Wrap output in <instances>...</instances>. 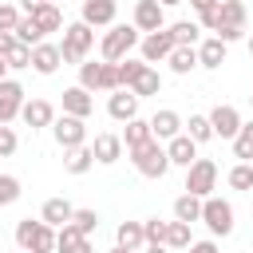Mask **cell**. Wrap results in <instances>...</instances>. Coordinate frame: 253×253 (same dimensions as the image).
I'll list each match as a JSON object with an SVG mask.
<instances>
[{"label": "cell", "mask_w": 253, "mask_h": 253, "mask_svg": "<svg viewBox=\"0 0 253 253\" xmlns=\"http://www.w3.org/2000/svg\"><path fill=\"white\" fill-rule=\"evenodd\" d=\"M16 245L28 253H55V225H47L43 217H24L16 225Z\"/></svg>", "instance_id": "1"}, {"label": "cell", "mask_w": 253, "mask_h": 253, "mask_svg": "<svg viewBox=\"0 0 253 253\" xmlns=\"http://www.w3.org/2000/svg\"><path fill=\"white\" fill-rule=\"evenodd\" d=\"M134 47H138V28H134V24H111V32H107L103 43H99V55H103L107 63H119V59H126Z\"/></svg>", "instance_id": "2"}, {"label": "cell", "mask_w": 253, "mask_h": 253, "mask_svg": "<svg viewBox=\"0 0 253 253\" xmlns=\"http://www.w3.org/2000/svg\"><path fill=\"white\" fill-rule=\"evenodd\" d=\"M130 162H134V170H138L142 178H162V174L170 170V154H166V146H162L158 138L134 146V150H130Z\"/></svg>", "instance_id": "3"}, {"label": "cell", "mask_w": 253, "mask_h": 253, "mask_svg": "<svg viewBox=\"0 0 253 253\" xmlns=\"http://www.w3.org/2000/svg\"><path fill=\"white\" fill-rule=\"evenodd\" d=\"M91 47H95V32H91V24L79 20V24H67V28H63V43H59L63 63H83Z\"/></svg>", "instance_id": "4"}, {"label": "cell", "mask_w": 253, "mask_h": 253, "mask_svg": "<svg viewBox=\"0 0 253 253\" xmlns=\"http://www.w3.org/2000/svg\"><path fill=\"white\" fill-rule=\"evenodd\" d=\"M202 221L210 225V233L213 237H229L233 233V206L225 202V198H202Z\"/></svg>", "instance_id": "5"}, {"label": "cell", "mask_w": 253, "mask_h": 253, "mask_svg": "<svg viewBox=\"0 0 253 253\" xmlns=\"http://www.w3.org/2000/svg\"><path fill=\"white\" fill-rule=\"evenodd\" d=\"M217 186V166L210 158H198L194 166H186V194H198V198H210Z\"/></svg>", "instance_id": "6"}, {"label": "cell", "mask_w": 253, "mask_h": 253, "mask_svg": "<svg viewBox=\"0 0 253 253\" xmlns=\"http://www.w3.org/2000/svg\"><path fill=\"white\" fill-rule=\"evenodd\" d=\"M174 47H178V43H174V36H170V28H158V32H146V40L138 43V51H142V59H146V63H166Z\"/></svg>", "instance_id": "7"}, {"label": "cell", "mask_w": 253, "mask_h": 253, "mask_svg": "<svg viewBox=\"0 0 253 253\" xmlns=\"http://www.w3.org/2000/svg\"><path fill=\"white\" fill-rule=\"evenodd\" d=\"M138 95L130 91V87H119V91H111V99H107V115L115 119V123H130V119H138Z\"/></svg>", "instance_id": "8"}, {"label": "cell", "mask_w": 253, "mask_h": 253, "mask_svg": "<svg viewBox=\"0 0 253 253\" xmlns=\"http://www.w3.org/2000/svg\"><path fill=\"white\" fill-rule=\"evenodd\" d=\"M210 126H213V138H237V130H241V115H237V107H229V103H217L213 111H210Z\"/></svg>", "instance_id": "9"}, {"label": "cell", "mask_w": 253, "mask_h": 253, "mask_svg": "<svg viewBox=\"0 0 253 253\" xmlns=\"http://www.w3.org/2000/svg\"><path fill=\"white\" fill-rule=\"evenodd\" d=\"M51 130H55V142H59L63 150H71V146H83V142H87V123H83V119H75V115L55 119V123H51Z\"/></svg>", "instance_id": "10"}, {"label": "cell", "mask_w": 253, "mask_h": 253, "mask_svg": "<svg viewBox=\"0 0 253 253\" xmlns=\"http://www.w3.org/2000/svg\"><path fill=\"white\" fill-rule=\"evenodd\" d=\"M20 111H24V87L16 79H4L0 83V126H8Z\"/></svg>", "instance_id": "11"}, {"label": "cell", "mask_w": 253, "mask_h": 253, "mask_svg": "<svg viewBox=\"0 0 253 253\" xmlns=\"http://www.w3.org/2000/svg\"><path fill=\"white\" fill-rule=\"evenodd\" d=\"M134 28L138 32H158L166 28V8L158 0H138L134 4Z\"/></svg>", "instance_id": "12"}, {"label": "cell", "mask_w": 253, "mask_h": 253, "mask_svg": "<svg viewBox=\"0 0 253 253\" xmlns=\"http://www.w3.org/2000/svg\"><path fill=\"white\" fill-rule=\"evenodd\" d=\"M55 253H95V249H91V237L79 233V229L67 221V225L55 229Z\"/></svg>", "instance_id": "13"}, {"label": "cell", "mask_w": 253, "mask_h": 253, "mask_svg": "<svg viewBox=\"0 0 253 253\" xmlns=\"http://www.w3.org/2000/svg\"><path fill=\"white\" fill-rule=\"evenodd\" d=\"M115 12H119L115 0H83V24H91V28H111Z\"/></svg>", "instance_id": "14"}, {"label": "cell", "mask_w": 253, "mask_h": 253, "mask_svg": "<svg viewBox=\"0 0 253 253\" xmlns=\"http://www.w3.org/2000/svg\"><path fill=\"white\" fill-rule=\"evenodd\" d=\"M91 111H95V99H91V91H87V87H79V83H75V87H67V91H63V115L87 119Z\"/></svg>", "instance_id": "15"}, {"label": "cell", "mask_w": 253, "mask_h": 253, "mask_svg": "<svg viewBox=\"0 0 253 253\" xmlns=\"http://www.w3.org/2000/svg\"><path fill=\"white\" fill-rule=\"evenodd\" d=\"M91 150H95V162L99 166H115L123 158V134H95Z\"/></svg>", "instance_id": "16"}, {"label": "cell", "mask_w": 253, "mask_h": 253, "mask_svg": "<svg viewBox=\"0 0 253 253\" xmlns=\"http://www.w3.org/2000/svg\"><path fill=\"white\" fill-rule=\"evenodd\" d=\"M166 154H170V166H194L198 162V142L190 134H174L166 142Z\"/></svg>", "instance_id": "17"}, {"label": "cell", "mask_w": 253, "mask_h": 253, "mask_svg": "<svg viewBox=\"0 0 253 253\" xmlns=\"http://www.w3.org/2000/svg\"><path fill=\"white\" fill-rule=\"evenodd\" d=\"M59 63H63L59 43H36V47H32V67H36L40 75H55Z\"/></svg>", "instance_id": "18"}, {"label": "cell", "mask_w": 253, "mask_h": 253, "mask_svg": "<svg viewBox=\"0 0 253 253\" xmlns=\"http://www.w3.org/2000/svg\"><path fill=\"white\" fill-rule=\"evenodd\" d=\"M20 119L36 130V126H51L55 123V107L47 103V99H28L24 103V111H20Z\"/></svg>", "instance_id": "19"}, {"label": "cell", "mask_w": 253, "mask_h": 253, "mask_svg": "<svg viewBox=\"0 0 253 253\" xmlns=\"http://www.w3.org/2000/svg\"><path fill=\"white\" fill-rule=\"evenodd\" d=\"M150 130H154V138L162 142H170L174 134H182V115L178 111H170V107H162V111H154V119H150Z\"/></svg>", "instance_id": "20"}, {"label": "cell", "mask_w": 253, "mask_h": 253, "mask_svg": "<svg viewBox=\"0 0 253 253\" xmlns=\"http://www.w3.org/2000/svg\"><path fill=\"white\" fill-rule=\"evenodd\" d=\"M91 166H95V150H91V146H71L67 158H63V170H67L71 178H83Z\"/></svg>", "instance_id": "21"}, {"label": "cell", "mask_w": 253, "mask_h": 253, "mask_svg": "<svg viewBox=\"0 0 253 253\" xmlns=\"http://www.w3.org/2000/svg\"><path fill=\"white\" fill-rule=\"evenodd\" d=\"M71 213H75V206H71L67 198H47V202H43V210H40V217H43L47 225H55V229H59V225H67V221H71Z\"/></svg>", "instance_id": "22"}, {"label": "cell", "mask_w": 253, "mask_h": 253, "mask_svg": "<svg viewBox=\"0 0 253 253\" xmlns=\"http://www.w3.org/2000/svg\"><path fill=\"white\" fill-rule=\"evenodd\" d=\"M198 63L202 67H210V71H217L221 63H225V40H206V43H198Z\"/></svg>", "instance_id": "23"}, {"label": "cell", "mask_w": 253, "mask_h": 253, "mask_svg": "<svg viewBox=\"0 0 253 253\" xmlns=\"http://www.w3.org/2000/svg\"><path fill=\"white\" fill-rule=\"evenodd\" d=\"M166 63H170V71H174V75H190L194 67H202V63H198V47H186V43H178V47L170 51V59H166Z\"/></svg>", "instance_id": "24"}, {"label": "cell", "mask_w": 253, "mask_h": 253, "mask_svg": "<svg viewBox=\"0 0 253 253\" xmlns=\"http://www.w3.org/2000/svg\"><path fill=\"white\" fill-rule=\"evenodd\" d=\"M115 241L123 245V249H142L146 245V229H142V221H123L119 229H115Z\"/></svg>", "instance_id": "25"}, {"label": "cell", "mask_w": 253, "mask_h": 253, "mask_svg": "<svg viewBox=\"0 0 253 253\" xmlns=\"http://www.w3.org/2000/svg\"><path fill=\"white\" fill-rule=\"evenodd\" d=\"M32 20L40 24V32H43V36L63 28V12H59V4H51V0H47V4H40V8L32 12Z\"/></svg>", "instance_id": "26"}, {"label": "cell", "mask_w": 253, "mask_h": 253, "mask_svg": "<svg viewBox=\"0 0 253 253\" xmlns=\"http://www.w3.org/2000/svg\"><path fill=\"white\" fill-rule=\"evenodd\" d=\"M150 138H154V130H150L146 119H130V123L123 126V146H126V150H134V146H142V142H150Z\"/></svg>", "instance_id": "27"}, {"label": "cell", "mask_w": 253, "mask_h": 253, "mask_svg": "<svg viewBox=\"0 0 253 253\" xmlns=\"http://www.w3.org/2000/svg\"><path fill=\"white\" fill-rule=\"evenodd\" d=\"M174 217H178V221H190V225L202 221V198H198V194H182V198L174 202Z\"/></svg>", "instance_id": "28"}, {"label": "cell", "mask_w": 253, "mask_h": 253, "mask_svg": "<svg viewBox=\"0 0 253 253\" xmlns=\"http://www.w3.org/2000/svg\"><path fill=\"white\" fill-rule=\"evenodd\" d=\"M130 91H134L138 99H146V95H158V91H162V75H158V71L146 63V71L134 79V87H130Z\"/></svg>", "instance_id": "29"}, {"label": "cell", "mask_w": 253, "mask_h": 253, "mask_svg": "<svg viewBox=\"0 0 253 253\" xmlns=\"http://www.w3.org/2000/svg\"><path fill=\"white\" fill-rule=\"evenodd\" d=\"M16 40L28 43V47H36V43H43V32H40V24H36L32 16H20V24H16Z\"/></svg>", "instance_id": "30"}, {"label": "cell", "mask_w": 253, "mask_h": 253, "mask_svg": "<svg viewBox=\"0 0 253 253\" xmlns=\"http://www.w3.org/2000/svg\"><path fill=\"white\" fill-rule=\"evenodd\" d=\"M198 32H202V24H194V20H178V24H170L174 43H186V47H194V43H198Z\"/></svg>", "instance_id": "31"}, {"label": "cell", "mask_w": 253, "mask_h": 253, "mask_svg": "<svg viewBox=\"0 0 253 253\" xmlns=\"http://www.w3.org/2000/svg\"><path fill=\"white\" fill-rule=\"evenodd\" d=\"M190 241H194V237H190V221H178V217H174L170 229H166V245H170V249H190Z\"/></svg>", "instance_id": "32"}, {"label": "cell", "mask_w": 253, "mask_h": 253, "mask_svg": "<svg viewBox=\"0 0 253 253\" xmlns=\"http://www.w3.org/2000/svg\"><path fill=\"white\" fill-rule=\"evenodd\" d=\"M233 154L241 162H253V123H241V130L233 138Z\"/></svg>", "instance_id": "33"}, {"label": "cell", "mask_w": 253, "mask_h": 253, "mask_svg": "<svg viewBox=\"0 0 253 253\" xmlns=\"http://www.w3.org/2000/svg\"><path fill=\"white\" fill-rule=\"evenodd\" d=\"M186 134H190L194 142H210V138H213L210 115H190V123H186Z\"/></svg>", "instance_id": "34"}, {"label": "cell", "mask_w": 253, "mask_h": 253, "mask_svg": "<svg viewBox=\"0 0 253 253\" xmlns=\"http://www.w3.org/2000/svg\"><path fill=\"white\" fill-rule=\"evenodd\" d=\"M225 182H229V190H253V166H249V162H237V166L225 174Z\"/></svg>", "instance_id": "35"}, {"label": "cell", "mask_w": 253, "mask_h": 253, "mask_svg": "<svg viewBox=\"0 0 253 253\" xmlns=\"http://www.w3.org/2000/svg\"><path fill=\"white\" fill-rule=\"evenodd\" d=\"M142 71H146V59H126V63L119 59V83H123V87H134V79H138Z\"/></svg>", "instance_id": "36"}, {"label": "cell", "mask_w": 253, "mask_h": 253, "mask_svg": "<svg viewBox=\"0 0 253 253\" xmlns=\"http://www.w3.org/2000/svg\"><path fill=\"white\" fill-rule=\"evenodd\" d=\"M71 225H75L79 233L91 237V233L99 229V213H95V210H75V213H71Z\"/></svg>", "instance_id": "37"}, {"label": "cell", "mask_w": 253, "mask_h": 253, "mask_svg": "<svg viewBox=\"0 0 253 253\" xmlns=\"http://www.w3.org/2000/svg\"><path fill=\"white\" fill-rule=\"evenodd\" d=\"M142 229H146V245H166V229H170V221L150 217V221H142Z\"/></svg>", "instance_id": "38"}, {"label": "cell", "mask_w": 253, "mask_h": 253, "mask_svg": "<svg viewBox=\"0 0 253 253\" xmlns=\"http://www.w3.org/2000/svg\"><path fill=\"white\" fill-rule=\"evenodd\" d=\"M99 71H103V63H79V87H87V91H99Z\"/></svg>", "instance_id": "39"}, {"label": "cell", "mask_w": 253, "mask_h": 253, "mask_svg": "<svg viewBox=\"0 0 253 253\" xmlns=\"http://www.w3.org/2000/svg\"><path fill=\"white\" fill-rule=\"evenodd\" d=\"M20 194H24V190H20V178H12V174H0V206H12Z\"/></svg>", "instance_id": "40"}, {"label": "cell", "mask_w": 253, "mask_h": 253, "mask_svg": "<svg viewBox=\"0 0 253 253\" xmlns=\"http://www.w3.org/2000/svg\"><path fill=\"white\" fill-rule=\"evenodd\" d=\"M4 59H8V67H12V71H20V67H32V47H28V43H16V47H12Z\"/></svg>", "instance_id": "41"}, {"label": "cell", "mask_w": 253, "mask_h": 253, "mask_svg": "<svg viewBox=\"0 0 253 253\" xmlns=\"http://www.w3.org/2000/svg\"><path fill=\"white\" fill-rule=\"evenodd\" d=\"M119 63H107L103 59V71H99V91H119Z\"/></svg>", "instance_id": "42"}, {"label": "cell", "mask_w": 253, "mask_h": 253, "mask_svg": "<svg viewBox=\"0 0 253 253\" xmlns=\"http://www.w3.org/2000/svg\"><path fill=\"white\" fill-rule=\"evenodd\" d=\"M16 146H20L16 130H12V126H0V158H12V154H16Z\"/></svg>", "instance_id": "43"}, {"label": "cell", "mask_w": 253, "mask_h": 253, "mask_svg": "<svg viewBox=\"0 0 253 253\" xmlns=\"http://www.w3.org/2000/svg\"><path fill=\"white\" fill-rule=\"evenodd\" d=\"M16 24H20V8L0 4V32H16Z\"/></svg>", "instance_id": "44"}, {"label": "cell", "mask_w": 253, "mask_h": 253, "mask_svg": "<svg viewBox=\"0 0 253 253\" xmlns=\"http://www.w3.org/2000/svg\"><path fill=\"white\" fill-rule=\"evenodd\" d=\"M16 43H20V40H16V32H0V55H8Z\"/></svg>", "instance_id": "45"}, {"label": "cell", "mask_w": 253, "mask_h": 253, "mask_svg": "<svg viewBox=\"0 0 253 253\" xmlns=\"http://www.w3.org/2000/svg\"><path fill=\"white\" fill-rule=\"evenodd\" d=\"M186 253H217V241H190Z\"/></svg>", "instance_id": "46"}, {"label": "cell", "mask_w": 253, "mask_h": 253, "mask_svg": "<svg viewBox=\"0 0 253 253\" xmlns=\"http://www.w3.org/2000/svg\"><path fill=\"white\" fill-rule=\"evenodd\" d=\"M217 4H221V0H190V8H194L198 16H202V12H210V8H217Z\"/></svg>", "instance_id": "47"}, {"label": "cell", "mask_w": 253, "mask_h": 253, "mask_svg": "<svg viewBox=\"0 0 253 253\" xmlns=\"http://www.w3.org/2000/svg\"><path fill=\"white\" fill-rule=\"evenodd\" d=\"M40 4H47V0H20V8H24V16H32Z\"/></svg>", "instance_id": "48"}, {"label": "cell", "mask_w": 253, "mask_h": 253, "mask_svg": "<svg viewBox=\"0 0 253 253\" xmlns=\"http://www.w3.org/2000/svg\"><path fill=\"white\" fill-rule=\"evenodd\" d=\"M8 71H12V67H8V59H4V55H0V83H4V79H8Z\"/></svg>", "instance_id": "49"}, {"label": "cell", "mask_w": 253, "mask_h": 253, "mask_svg": "<svg viewBox=\"0 0 253 253\" xmlns=\"http://www.w3.org/2000/svg\"><path fill=\"white\" fill-rule=\"evenodd\" d=\"M146 253H170V245H146Z\"/></svg>", "instance_id": "50"}, {"label": "cell", "mask_w": 253, "mask_h": 253, "mask_svg": "<svg viewBox=\"0 0 253 253\" xmlns=\"http://www.w3.org/2000/svg\"><path fill=\"white\" fill-rule=\"evenodd\" d=\"M162 8H174V4H186V0H158Z\"/></svg>", "instance_id": "51"}, {"label": "cell", "mask_w": 253, "mask_h": 253, "mask_svg": "<svg viewBox=\"0 0 253 253\" xmlns=\"http://www.w3.org/2000/svg\"><path fill=\"white\" fill-rule=\"evenodd\" d=\"M111 253H134V249H123V245H115V249H111Z\"/></svg>", "instance_id": "52"}, {"label": "cell", "mask_w": 253, "mask_h": 253, "mask_svg": "<svg viewBox=\"0 0 253 253\" xmlns=\"http://www.w3.org/2000/svg\"><path fill=\"white\" fill-rule=\"evenodd\" d=\"M249 55H253V40H249Z\"/></svg>", "instance_id": "53"}, {"label": "cell", "mask_w": 253, "mask_h": 253, "mask_svg": "<svg viewBox=\"0 0 253 253\" xmlns=\"http://www.w3.org/2000/svg\"><path fill=\"white\" fill-rule=\"evenodd\" d=\"M20 253H28V249H20Z\"/></svg>", "instance_id": "54"}, {"label": "cell", "mask_w": 253, "mask_h": 253, "mask_svg": "<svg viewBox=\"0 0 253 253\" xmlns=\"http://www.w3.org/2000/svg\"><path fill=\"white\" fill-rule=\"evenodd\" d=\"M249 103H253V95H249Z\"/></svg>", "instance_id": "55"}, {"label": "cell", "mask_w": 253, "mask_h": 253, "mask_svg": "<svg viewBox=\"0 0 253 253\" xmlns=\"http://www.w3.org/2000/svg\"><path fill=\"white\" fill-rule=\"evenodd\" d=\"M51 4H55V0H51Z\"/></svg>", "instance_id": "56"}]
</instances>
